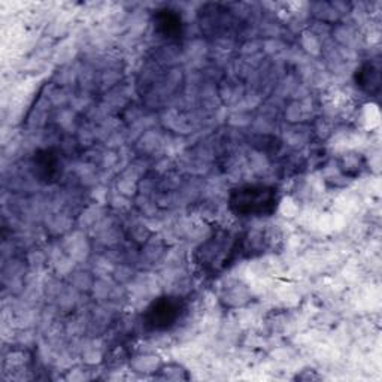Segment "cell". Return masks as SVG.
Masks as SVG:
<instances>
[{
	"label": "cell",
	"mask_w": 382,
	"mask_h": 382,
	"mask_svg": "<svg viewBox=\"0 0 382 382\" xmlns=\"http://www.w3.org/2000/svg\"><path fill=\"white\" fill-rule=\"evenodd\" d=\"M157 379H167V381H182V379H190V375L185 368H182L181 364L177 363H167L162 364L160 368L157 369V375H154Z\"/></svg>",
	"instance_id": "52a82bcc"
},
{
	"label": "cell",
	"mask_w": 382,
	"mask_h": 382,
	"mask_svg": "<svg viewBox=\"0 0 382 382\" xmlns=\"http://www.w3.org/2000/svg\"><path fill=\"white\" fill-rule=\"evenodd\" d=\"M184 312L181 297L163 296L155 299L142 315L143 326L151 331H166L177 326Z\"/></svg>",
	"instance_id": "3957f363"
},
{
	"label": "cell",
	"mask_w": 382,
	"mask_h": 382,
	"mask_svg": "<svg viewBox=\"0 0 382 382\" xmlns=\"http://www.w3.org/2000/svg\"><path fill=\"white\" fill-rule=\"evenodd\" d=\"M279 205V193L272 185L247 184L234 190L229 196V206L237 217L263 218L274 215Z\"/></svg>",
	"instance_id": "6da1fadb"
},
{
	"label": "cell",
	"mask_w": 382,
	"mask_h": 382,
	"mask_svg": "<svg viewBox=\"0 0 382 382\" xmlns=\"http://www.w3.org/2000/svg\"><path fill=\"white\" fill-rule=\"evenodd\" d=\"M356 81L361 90L368 93H373L379 88V72L373 65L368 63V65H363L357 71Z\"/></svg>",
	"instance_id": "5b68a950"
},
{
	"label": "cell",
	"mask_w": 382,
	"mask_h": 382,
	"mask_svg": "<svg viewBox=\"0 0 382 382\" xmlns=\"http://www.w3.org/2000/svg\"><path fill=\"white\" fill-rule=\"evenodd\" d=\"M57 167H58V160L51 151L39 153L35 157V169H36L39 177H42L43 180L53 178L54 175L58 172Z\"/></svg>",
	"instance_id": "8992f818"
},
{
	"label": "cell",
	"mask_w": 382,
	"mask_h": 382,
	"mask_svg": "<svg viewBox=\"0 0 382 382\" xmlns=\"http://www.w3.org/2000/svg\"><path fill=\"white\" fill-rule=\"evenodd\" d=\"M241 241L229 232H218L197 249V263L208 272H221L237 256Z\"/></svg>",
	"instance_id": "7a4b0ae2"
},
{
	"label": "cell",
	"mask_w": 382,
	"mask_h": 382,
	"mask_svg": "<svg viewBox=\"0 0 382 382\" xmlns=\"http://www.w3.org/2000/svg\"><path fill=\"white\" fill-rule=\"evenodd\" d=\"M154 23H155V29L160 31L165 38H177L178 35H181L182 21H181V15L177 11H172V9L157 11L154 17Z\"/></svg>",
	"instance_id": "277c9868"
}]
</instances>
